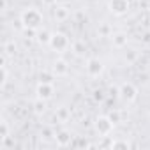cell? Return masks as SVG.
I'll return each instance as SVG.
<instances>
[{"instance_id":"obj_1","label":"cell","mask_w":150,"mask_h":150,"mask_svg":"<svg viewBox=\"0 0 150 150\" xmlns=\"http://www.w3.org/2000/svg\"><path fill=\"white\" fill-rule=\"evenodd\" d=\"M20 18L25 25V30H39L44 23V18H42V13L35 7H27L20 13Z\"/></svg>"},{"instance_id":"obj_2","label":"cell","mask_w":150,"mask_h":150,"mask_svg":"<svg viewBox=\"0 0 150 150\" xmlns=\"http://www.w3.org/2000/svg\"><path fill=\"white\" fill-rule=\"evenodd\" d=\"M71 39H69V35L67 34H64V32H53L51 34V41H50V48L53 50V51H57V53H65L69 48H71Z\"/></svg>"},{"instance_id":"obj_3","label":"cell","mask_w":150,"mask_h":150,"mask_svg":"<svg viewBox=\"0 0 150 150\" xmlns=\"http://www.w3.org/2000/svg\"><path fill=\"white\" fill-rule=\"evenodd\" d=\"M118 99H122L125 104H131L138 99V87L131 81H124L118 85Z\"/></svg>"},{"instance_id":"obj_4","label":"cell","mask_w":150,"mask_h":150,"mask_svg":"<svg viewBox=\"0 0 150 150\" xmlns=\"http://www.w3.org/2000/svg\"><path fill=\"white\" fill-rule=\"evenodd\" d=\"M94 129H96V132H97L101 138H106V136H110V134L113 132L115 124H113V120H111L108 115H99V117L96 118V122H94Z\"/></svg>"},{"instance_id":"obj_5","label":"cell","mask_w":150,"mask_h":150,"mask_svg":"<svg viewBox=\"0 0 150 150\" xmlns=\"http://www.w3.org/2000/svg\"><path fill=\"white\" fill-rule=\"evenodd\" d=\"M85 71H87V74H88L90 78H99L101 74L104 72V64H103L101 58L90 57L87 60V64H85Z\"/></svg>"},{"instance_id":"obj_6","label":"cell","mask_w":150,"mask_h":150,"mask_svg":"<svg viewBox=\"0 0 150 150\" xmlns=\"http://www.w3.org/2000/svg\"><path fill=\"white\" fill-rule=\"evenodd\" d=\"M108 9L113 16H124L129 13L131 9V2L129 0H110L108 2Z\"/></svg>"},{"instance_id":"obj_7","label":"cell","mask_w":150,"mask_h":150,"mask_svg":"<svg viewBox=\"0 0 150 150\" xmlns=\"http://www.w3.org/2000/svg\"><path fill=\"white\" fill-rule=\"evenodd\" d=\"M35 94H37L39 99L50 101V99L55 97V85H53V83H41V81H39V85H37V88H35Z\"/></svg>"},{"instance_id":"obj_8","label":"cell","mask_w":150,"mask_h":150,"mask_svg":"<svg viewBox=\"0 0 150 150\" xmlns=\"http://www.w3.org/2000/svg\"><path fill=\"white\" fill-rule=\"evenodd\" d=\"M72 138H74V136H72L71 131H67V129H60V131H57V136H55L57 146H60V148H64V146H71Z\"/></svg>"},{"instance_id":"obj_9","label":"cell","mask_w":150,"mask_h":150,"mask_svg":"<svg viewBox=\"0 0 150 150\" xmlns=\"http://www.w3.org/2000/svg\"><path fill=\"white\" fill-rule=\"evenodd\" d=\"M51 71L55 72V76H58V78L67 76V74H69V62H67L65 58H57V60L53 62Z\"/></svg>"},{"instance_id":"obj_10","label":"cell","mask_w":150,"mask_h":150,"mask_svg":"<svg viewBox=\"0 0 150 150\" xmlns=\"http://www.w3.org/2000/svg\"><path fill=\"white\" fill-rule=\"evenodd\" d=\"M51 13H53V18L58 21V23H64L71 18V11L67 6H53L51 7Z\"/></svg>"},{"instance_id":"obj_11","label":"cell","mask_w":150,"mask_h":150,"mask_svg":"<svg viewBox=\"0 0 150 150\" xmlns=\"http://www.w3.org/2000/svg\"><path fill=\"white\" fill-rule=\"evenodd\" d=\"M127 42H129V37H127L125 32H113L111 34V46L113 48L122 50V48L127 46Z\"/></svg>"},{"instance_id":"obj_12","label":"cell","mask_w":150,"mask_h":150,"mask_svg":"<svg viewBox=\"0 0 150 150\" xmlns=\"http://www.w3.org/2000/svg\"><path fill=\"white\" fill-rule=\"evenodd\" d=\"M32 111L37 115V117H42L46 111H48V101H44V99H39V97H35V101L32 103Z\"/></svg>"},{"instance_id":"obj_13","label":"cell","mask_w":150,"mask_h":150,"mask_svg":"<svg viewBox=\"0 0 150 150\" xmlns=\"http://www.w3.org/2000/svg\"><path fill=\"white\" fill-rule=\"evenodd\" d=\"M71 50H72V53L76 55V57H85L87 55V51H88V46H87V42L85 41H74L72 44H71Z\"/></svg>"},{"instance_id":"obj_14","label":"cell","mask_w":150,"mask_h":150,"mask_svg":"<svg viewBox=\"0 0 150 150\" xmlns=\"http://www.w3.org/2000/svg\"><path fill=\"white\" fill-rule=\"evenodd\" d=\"M69 118H71V110H69V108L60 106V108L55 110V120H57V122L65 124V122H69Z\"/></svg>"},{"instance_id":"obj_15","label":"cell","mask_w":150,"mask_h":150,"mask_svg":"<svg viewBox=\"0 0 150 150\" xmlns=\"http://www.w3.org/2000/svg\"><path fill=\"white\" fill-rule=\"evenodd\" d=\"M51 34L53 32H50L48 28H39L37 30V34H35V41L39 42V44H50V41H51Z\"/></svg>"},{"instance_id":"obj_16","label":"cell","mask_w":150,"mask_h":150,"mask_svg":"<svg viewBox=\"0 0 150 150\" xmlns=\"http://www.w3.org/2000/svg\"><path fill=\"white\" fill-rule=\"evenodd\" d=\"M55 136H57V131L51 125H44L41 129V132H39V138L42 141H51V139H55Z\"/></svg>"},{"instance_id":"obj_17","label":"cell","mask_w":150,"mask_h":150,"mask_svg":"<svg viewBox=\"0 0 150 150\" xmlns=\"http://www.w3.org/2000/svg\"><path fill=\"white\" fill-rule=\"evenodd\" d=\"M9 136H11V127H9V122H7L6 118H2V122H0V143L6 141Z\"/></svg>"},{"instance_id":"obj_18","label":"cell","mask_w":150,"mask_h":150,"mask_svg":"<svg viewBox=\"0 0 150 150\" xmlns=\"http://www.w3.org/2000/svg\"><path fill=\"white\" fill-rule=\"evenodd\" d=\"M71 146H74V148H87V146H92V145H90V143L87 141V138H83V136H74Z\"/></svg>"},{"instance_id":"obj_19","label":"cell","mask_w":150,"mask_h":150,"mask_svg":"<svg viewBox=\"0 0 150 150\" xmlns=\"http://www.w3.org/2000/svg\"><path fill=\"white\" fill-rule=\"evenodd\" d=\"M132 143L129 139H111V150H118V148H131Z\"/></svg>"},{"instance_id":"obj_20","label":"cell","mask_w":150,"mask_h":150,"mask_svg":"<svg viewBox=\"0 0 150 150\" xmlns=\"http://www.w3.org/2000/svg\"><path fill=\"white\" fill-rule=\"evenodd\" d=\"M39 81L41 83H53L55 81V72L51 71H42V72H39Z\"/></svg>"},{"instance_id":"obj_21","label":"cell","mask_w":150,"mask_h":150,"mask_svg":"<svg viewBox=\"0 0 150 150\" xmlns=\"http://www.w3.org/2000/svg\"><path fill=\"white\" fill-rule=\"evenodd\" d=\"M97 34H99L101 37H111L113 30H111V27H110L108 23H101L99 28H97Z\"/></svg>"},{"instance_id":"obj_22","label":"cell","mask_w":150,"mask_h":150,"mask_svg":"<svg viewBox=\"0 0 150 150\" xmlns=\"http://www.w3.org/2000/svg\"><path fill=\"white\" fill-rule=\"evenodd\" d=\"M16 50H18V46H16V42H14V41H7V42L4 44V55H6V57L14 55V53H16Z\"/></svg>"},{"instance_id":"obj_23","label":"cell","mask_w":150,"mask_h":150,"mask_svg":"<svg viewBox=\"0 0 150 150\" xmlns=\"http://www.w3.org/2000/svg\"><path fill=\"white\" fill-rule=\"evenodd\" d=\"M108 117L113 120V124H115V125L122 122V111H120V110H111V111L108 113Z\"/></svg>"},{"instance_id":"obj_24","label":"cell","mask_w":150,"mask_h":150,"mask_svg":"<svg viewBox=\"0 0 150 150\" xmlns=\"http://www.w3.org/2000/svg\"><path fill=\"white\" fill-rule=\"evenodd\" d=\"M136 58H138V51H136V50H127V53H125V62H127V64H132V62H136Z\"/></svg>"},{"instance_id":"obj_25","label":"cell","mask_w":150,"mask_h":150,"mask_svg":"<svg viewBox=\"0 0 150 150\" xmlns=\"http://www.w3.org/2000/svg\"><path fill=\"white\" fill-rule=\"evenodd\" d=\"M92 97H94L96 103H103V101H104V92H103L101 88H96V90L92 92Z\"/></svg>"},{"instance_id":"obj_26","label":"cell","mask_w":150,"mask_h":150,"mask_svg":"<svg viewBox=\"0 0 150 150\" xmlns=\"http://www.w3.org/2000/svg\"><path fill=\"white\" fill-rule=\"evenodd\" d=\"M7 81H9V71H7V65L4 64L2 65V83H0V85H2V88L7 85Z\"/></svg>"},{"instance_id":"obj_27","label":"cell","mask_w":150,"mask_h":150,"mask_svg":"<svg viewBox=\"0 0 150 150\" xmlns=\"http://www.w3.org/2000/svg\"><path fill=\"white\" fill-rule=\"evenodd\" d=\"M74 20H76L78 23H85L88 18H87V14L83 11H76V13H74Z\"/></svg>"},{"instance_id":"obj_28","label":"cell","mask_w":150,"mask_h":150,"mask_svg":"<svg viewBox=\"0 0 150 150\" xmlns=\"http://www.w3.org/2000/svg\"><path fill=\"white\" fill-rule=\"evenodd\" d=\"M108 96H110V97H113V99H118V87H110Z\"/></svg>"},{"instance_id":"obj_29","label":"cell","mask_w":150,"mask_h":150,"mask_svg":"<svg viewBox=\"0 0 150 150\" xmlns=\"http://www.w3.org/2000/svg\"><path fill=\"white\" fill-rule=\"evenodd\" d=\"M42 4L48 7H53V6H57V0H42Z\"/></svg>"},{"instance_id":"obj_30","label":"cell","mask_w":150,"mask_h":150,"mask_svg":"<svg viewBox=\"0 0 150 150\" xmlns=\"http://www.w3.org/2000/svg\"><path fill=\"white\" fill-rule=\"evenodd\" d=\"M146 122H148V124H150V111H148V113H146Z\"/></svg>"},{"instance_id":"obj_31","label":"cell","mask_w":150,"mask_h":150,"mask_svg":"<svg viewBox=\"0 0 150 150\" xmlns=\"http://www.w3.org/2000/svg\"><path fill=\"white\" fill-rule=\"evenodd\" d=\"M148 32H150V27H148Z\"/></svg>"}]
</instances>
